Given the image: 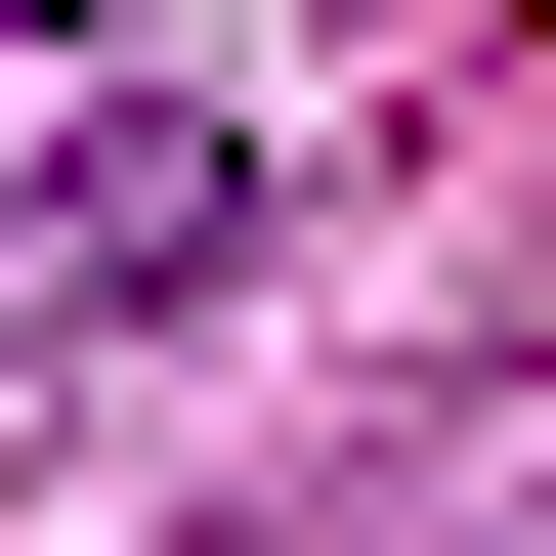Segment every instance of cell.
Segmentation results:
<instances>
[{
	"label": "cell",
	"instance_id": "obj_1",
	"mask_svg": "<svg viewBox=\"0 0 556 556\" xmlns=\"http://www.w3.org/2000/svg\"><path fill=\"white\" fill-rule=\"evenodd\" d=\"M0 43H86V0H0Z\"/></svg>",
	"mask_w": 556,
	"mask_h": 556
}]
</instances>
